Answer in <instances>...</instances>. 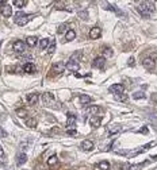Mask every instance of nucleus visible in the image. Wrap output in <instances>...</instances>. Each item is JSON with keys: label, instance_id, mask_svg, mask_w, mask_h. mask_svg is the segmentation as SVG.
Wrapping results in <instances>:
<instances>
[{"label": "nucleus", "instance_id": "obj_1", "mask_svg": "<svg viewBox=\"0 0 157 170\" xmlns=\"http://www.w3.org/2000/svg\"><path fill=\"white\" fill-rule=\"evenodd\" d=\"M137 10L140 11V14H141L144 18H150L152 12L154 11V4L150 3V1H144V3H140V4H138Z\"/></svg>", "mask_w": 157, "mask_h": 170}, {"label": "nucleus", "instance_id": "obj_2", "mask_svg": "<svg viewBox=\"0 0 157 170\" xmlns=\"http://www.w3.org/2000/svg\"><path fill=\"white\" fill-rule=\"evenodd\" d=\"M34 16L33 15H26L25 12H18L15 15V18H14V21H15L16 24H19V26H25L29 21H31Z\"/></svg>", "mask_w": 157, "mask_h": 170}, {"label": "nucleus", "instance_id": "obj_3", "mask_svg": "<svg viewBox=\"0 0 157 170\" xmlns=\"http://www.w3.org/2000/svg\"><path fill=\"white\" fill-rule=\"evenodd\" d=\"M41 100H42V103L45 104V105H47V107H53V105L56 104V97H54V95L50 92L43 93Z\"/></svg>", "mask_w": 157, "mask_h": 170}, {"label": "nucleus", "instance_id": "obj_4", "mask_svg": "<svg viewBox=\"0 0 157 170\" xmlns=\"http://www.w3.org/2000/svg\"><path fill=\"white\" fill-rule=\"evenodd\" d=\"M142 66L145 67V69L152 70L153 67L156 66V60L152 58V57H146V58H144V60H142Z\"/></svg>", "mask_w": 157, "mask_h": 170}, {"label": "nucleus", "instance_id": "obj_5", "mask_svg": "<svg viewBox=\"0 0 157 170\" xmlns=\"http://www.w3.org/2000/svg\"><path fill=\"white\" fill-rule=\"evenodd\" d=\"M12 49L15 53H23L25 52V42L23 41H15L12 43Z\"/></svg>", "mask_w": 157, "mask_h": 170}, {"label": "nucleus", "instance_id": "obj_6", "mask_svg": "<svg viewBox=\"0 0 157 170\" xmlns=\"http://www.w3.org/2000/svg\"><path fill=\"white\" fill-rule=\"evenodd\" d=\"M125 91V87L122 84H114L110 87V92H112L114 95H119V93H123Z\"/></svg>", "mask_w": 157, "mask_h": 170}, {"label": "nucleus", "instance_id": "obj_7", "mask_svg": "<svg viewBox=\"0 0 157 170\" xmlns=\"http://www.w3.org/2000/svg\"><path fill=\"white\" fill-rule=\"evenodd\" d=\"M102 34V30H100V27H94V28H91L89 30V38L91 39H98Z\"/></svg>", "mask_w": 157, "mask_h": 170}, {"label": "nucleus", "instance_id": "obj_8", "mask_svg": "<svg viewBox=\"0 0 157 170\" xmlns=\"http://www.w3.org/2000/svg\"><path fill=\"white\" fill-rule=\"evenodd\" d=\"M104 62H106L104 57H96V58L94 60V62H92V65H94V67H98V69H100V67L104 66Z\"/></svg>", "mask_w": 157, "mask_h": 170}, {"label": "nucleus", "instance_id": "obj_9", "mask_svg": "<svg viewBox=\"0 0 157 170\" xmlns=\"http://www.w3.org/2000/svg\"><path fill=\"white\" fill-rule=\"evenodd\" d=\"M26 101H27V104L34 105L38 101V93H29L26 96Z\"/></svg>", "mask_w": 157, "mask_h": 170}, {"label": "nucleus", "instance_id": "obj_10", "mask_svg": "<svg viewBox=\"0 0 157 170\" xmlns=\"http://www.w3.org/2000/svg\"><path fill=\"white\" fill-rule=\"evenodd\" d=\"M100 122H102V119H100V116H98V115H95V116H91V118H89V124H91L94 128H98V127H99Z\"/></svg>", "mask_w": 157, "mask_h": 170}, {"label": "nucleus", "instance_id": "obj_11", "mask_svg": "<svg viewBox=\"0 0 157 170\" xmlns=\"http://www.w3.org/2000/svg\"><path fill=\"white\" fill-rule=\"evenodd\" d=\"M64 69H65V64H64V62H57V64H54V65H53V72L57 73V74L63 73Z\"/></svg>", "mask_w": 157, "mask_h": 170}, {"label": "nucleus", "instance_id": "obj_12", "mask_svg": "<svg viewBox=\"0 0 157 170\" xmlns=\"http://www.w3.org/2000/svg\"><path fill=\"white\" fill-rule=\"evenodd\" d=\"M120 130H122V127L118 126V124H112V126H108V127H107V131H108V134H111V135H115V134H118V132H120Z\"/></svg>", "mask_w": 157, "mask_h": 170}, {"label": "nucleus", "instance_id": "obj_13", "mask_svg": "<svg viewBox=\"0 0 157 170\" xmlns=\"http://www.w3.org/2000/svg\"><path fill=\"white\" fill-rule=\"evenodd\" d=\"M81 149H83L84 151H91V150L94 149V142L89 139L84 140L83 143H81Z\"/></svg>", "mask_w": 157, "mask_h": 170}, {"label": "nucleus", "instance_id": "obj_14", "mask_svg": "<svg viewBox=\"0 0 157 170\" xmlns=\"http://www.w3.org/2000/svg\"><path fill=\"white\" fill-rule=\"evenodd\" d=\"M76 122H77V118L75 116V115H69L68 119H67V127L68 128H72L76 126Z\"/></svg>", "mask_w": 157, "mask_h": 170}, {"label": "nucleus", "instance_id": "obj_15", "mask_svg": "<svg viewBox=\"0 0 157 170\" xmlns=\"http://www.w3.org/2000/svg\"><path fill=\"white\" fill-rule=\"evenodd\" d=\"M153 144H154V142H150V143H148V144H145V146H142L141 149H138V150H136L134 153H131V157H136V155L141 154L142 151H146L148 149H150V146H153Z\"/></svg>", "mask_w": 157, "mask_h": 170}, {"label": "nucleus", "instance_id": "obj_16", "mask_svg": "<svg viewBox=\"0 0 157 170\" xmlns=\"http://www.w3.org/2000/svg\"><path fill=\"white\" fill-rule=\"evenodd\" d=\"M65 67H68V70L76 72V70H78V67H80V64H77V62H73V61H68V64L65 65Z\"/></svg>", "mask_w": 157, "mask_h": 170}, {"label": "nucleus", "instance_id": "obj_17", "mask_svg": "<svg viewBox=\"0 0 157 170\" xmlns=\"http://www.w3.org/2000/svg\"><path fill=\"white\" fill-rule=\"evenodd\" d=\"M1 15L4 16V18H10L12 15V7L11 5H4L3 10H1Z\"/></svg>", "mask_w": 157, "mask_h": 170}, {"label": "nucleus", "instance_id": "obj_18", "mask_svg": "<svg viewBox=\"0 0 157 170\" xmlns=\"http://www.w3.org/2000/svg\"><path fill=\"white\" fill-rule=\"evenodd\" d=\"M23 72H26V73H35V72H37V67L34 66L31 62H29V64H26V65L23 66Z\"/></svg>", "mask_w": 157, "mask_h": 170}, {"label": "nucleus", "instance_id": "obj_19", "mask_svg": "<svg viewBox=\"0 0 157 170\" xmlns=\"http://www.w3.org/2000/svg\"><path fill=\"white\" fill-rule=\"evenodd\" d=\"M26 161H27V155L25 153H21V154L18 155V158H16V163L21 166L23 163H26Z\"/></svg>", "mask_w": 157, "mask_h": 170}, {"label": "nucleus", "instance_id": "obj_20", "mask_svg": "<svg viewBox=\"0 0 157 170\" xmlns=\"http://www.w3.org/2000/svg\"><path fill=\"white\" fill-rule=\"evenodd\" d=\"M92 101V99L89 97V96H87V95H81L80 96V104L81 105H87V104H89Z\"/></svg>", "mask_w": 157, "mask_h": 170}, {"label": "nucleus", "instance_id": "obj_21", "mask_svg": "<svg viewBox=\"0 0 157 170\" xmlns=\"http://www.w3.org/2000/svg\"><path fill=\"white\" fill-rule=\"evenodd\" d=\"M26 126H27V127H30V128H34V127H37V119H35V118H29V119H26Z\"/></svg>", "mask_w": 157, "mask_h": 170}, {"label": "nucleus", "instance_id": "obj_22", "mask_svg": "<svg viewBox=\"0 0 157 170\" xmlns=\"http://www.w3.org/2000/svg\"><path fill=\"white\" fill-rule=\"evenodd\" d=\"M26 45L27 46H30V47L37 46V38H35V36H29L26 39Z\"/></svg>", "mask_w": 157, "mask_h": 170}, {"label": "nucleus", "instance_id": "obj_23", "mask_svg": "<svg viewBox=\"0 0 157 170\" xmlns=\"http://www.w3.org/2000/svg\"><path fill=\"white\" fill-rule=\"evenodd\" d=\"M65 38H67V41H68V42L73 41L75 38H76V32H75V30H68V31H67V35H65Z\"/></svg>", "mask_w": 157, "mask_h": 170}, {"label": "nucleus", "instance_id": "obj_24", "mask_svg": "<svg viewBox=\"0 0 157 170\" xmlns=\"http://www.w3.org/2000/svg\"><path fill=\"white\" fill-rule=\"evenodd\" d=\"M99 111H100V108L98 107V105H91V107L88 108V111H87V112H88L89 115H92V116H95V115H96V113L99 112Z\"/></svg>", "mask_w": 157, "mask_h": 170}, {"label": "nucleus", "instance_id": "obj_25", "mask_svg": "<svg viewBox=\"0 0 157 170\" xmlns=\"http://www.w3.org/2000/svg\"><path fill=\"white\" fill-rule=\"evenodd\" d=\"M80 58H81V53H80V52H76V53H73V54L71 56L69 61H73V62H77V64H78Z\"/></svg>", "mask_w": 157, "mask_h": 170}, {"label": "nucleus", "instance_id": "obj_26", "mask_svg": "<svg viewBox=\"0 0 157 170\" xmlns=\"http://www.w3.org/2000/svg\"><path fill=\"white\" fill-rule=\"evenodd\" d=\"M99 169L100 170H108L110 169V162H107V161H102L99 163Z\"/></svg>", "mask_w": 157, "mask_h": 170}, {"label": "nucleus", "instance_id": "obj_27", "mask_svg": "<svg viewBox=\"0 0 157 170\" xmlns=\"http://www.w3.org/2000/svg\"><path fill=\"white\" fill-rule=\"evenodd\" d=\"M57 161H58V158H57V155H52L49 159H47V165L49 166H53V165H56L57 163Z\"/></svg>", "mask_w": 157, "mask_h": 170}, {"label": "nucleus", "instance_id": "obj_28", "mask_svg": "<svg viewBox=\"0 0 157 170\" xmlns=\"http://www.w3.org/2000/svg\"><path fill=\"white\" fill-rule=\"evenodd\" d=\"M49 45H50V41H49V39H46V38H45V39H41V49L42 50L47 49Z\"/></svg>", "mask_w": 157, "mask_h": 170}, {"label": "nucleus", "instance_id": "obj_29", "mask_svg": "<svg viewBox=\"0 0 157 170\" xmlns=\"http://www.w3.org/2000/svg\"><path fill=\"white\" fill-rule=\"evenodd\" d=\"M46 50H47V53H49V54H53V53H54V50H56V42H54V41L50 42V45H49V47H47Z\"/></svg>", "mask_w": 157, "mask_h": 170}, {"label": "nucleus", "instance_id": "obj_30", "mask_svg": "<svg viewBox=\"0 0 157 170\" xmlns=\"http://www.w3.org/2000/svg\"><path fill=\"white\" fill-rule=\"evenodd\" d=\"M115 99L118 101H126L127 100V95L126 93H119V95H115Z\"/></svg>", "mask_w": 157, "mask_h": 170}, {"label": "nucleus", "instance_id": "obj_31", "mask_svg": "<svg viewBox=\"0 0 157 170\" xmlns=\"http://www.w3.org/2000/svg\"><path fill=\"white\" fill-rule=\"evenodd\" d=\"M133 99H136V100H140V99H145V93L144 92H136V93H133Z\"/></svg>", "mask_w": 157, "mask_h": 170}, {"label": "nucleus", "instance_id": "obj_32", "mask_svg": "<svg viewBox=\"0 0 157 170\" xmlns=\"http://www.w3.org/2000/svg\"><path fill=\"white\" fill-rule=\"evenodd\" d=\"M15 113L19 116V118H25L26 116V109H23V108H18L15 111Z\"/></svg>", "mask_w": 157, "mask_h": 170}, {"label": "nucleus", "instance_id": "obj_33", "mask_svg": "<svg viewBox=\"0 0 157 170\" xmlns=\"http://www.w3.org/2000/svg\"><path fill=\"white\" fill-rule=\"evenodd\" d=\"M78 18H81L83 21H85L88 18V11L84 10V11H78Z\"/></svg>", "mask_w": 157, "mask_h": 170}, {"label": "nucleus", "instance_id": "obj_34", "mask_svg": "<svg viewBox=\"0 0 157 170\" xmlns=\"http://www.w3.org/2000/svg\"><path fill=\"white\" fill-rule=\"evenodd\" d=\"M25 4H26V1H25V0H15V1H14V5H15V7H18V8L25 7Z\"/></svg>", "mask_w": 157, "mask_h": 170}, {"label": "nucleus", "instance_id": "obj_35", "mask_svg": "<svg viewBox=\"0 0 157 170\" xmlns=\"http://www.w3.org/2000/svg\"><path fill=\"white\" fill-rule=\"evenodd\" d=\"M103 54H104V57H112V50H111L110 47H106L104 50H103Z\"/></svg>", "mask_w": 157, "mask_h": 170}, {"label": "nucleus", "instance_id": "obj_36", "mask_svg": "<svg viewBox=\"0 0 157 170\" xmlns=\"http://www.w3.org/2000/svg\"><path fill=\"white\" fill-rule=\"evenodd\" d=\"M145 165V163H140V165H133V166H130V169L129 170H141V167Z\"/></svg>", "mask_w": 157, "mask_h": 170}, {"label": "nucleus", "instance_id": "obj_37", "mask_svg": "<svg viewBox=\"0 0 157 170\" xmlns=\"http://www.w3.org/2000/svg\"><path fill=\"white\" fill-rule=\"evenodd\" d=\"M0 138H7V131L0 126Z\"/></svg>", "mask_w": 157, "mask_h": 170}, {"label": "nucleus", "instance_id": "obj_38", "mask_svg": "<svg viewBox=\"0 0 157 170\" xmlns=\"http://www.w3.org/2000/svg\"><path fill=\"white\" fill-rule=\"evenodd\" d=\"M29 144H30V140H26V142H21V149H29Z\"/></svg>", "mask_w": 157, "mask_h": 170}, {"label": "nucleus", "instance_id": "obj_39", "mask_svg": "<svg viewBox=\"0 0 157 170\" xmlns=\"http://www.w3.org/2000/svg\"><path fill=\"white\" fill-rule=\"evenodd\" d=\"M138 132H140V134H148L149 130H148V127H141V128L138 130Z\"/></svg>", "mask_w": 157, "mask_h": 170}, {"label": "nucleus", "instance_id": "obj_40", "mask_svg": "<svg viewBox=\"0 0 157 170\" xmlns=\"http://www.w3.org/2000/svg\"><path fill=\"white\" fill-rule=\"evenodd\" d=\"M127 65H129V66H134V65H136V61H134V58H133V57H130V58H129Z\"/></svg>", "mask_w": 157, "mask_h": 170}, {"label": "nucleus", "instance_id": "obj_41", "mask_svg": "<svg viewBox=\"0 0 157 170\" xmlns=\"http://www.w3.org/2000/svg\"><path fill=\"white\" fill-rule=\"evenodd\" d=\"M65 28H67V24H61V26L58 27V34L64 32V31H65Z\"/></svg>", "mask_w": 157, "mask_h": 170}, {"label": "nucleus", "instance_id": "obj_42", "mask_svg": "<svg viewBox=\"0 0 157 170\" xmlns=\"http://www.w3.org/2000/svg\"><path fill=\"white\" fill-rule=\"evenodd\" d=\"M5 154H4V150H3V147L0 146V158H4Z\"/></svg>", "mask_w": 157, "mask_h": 170}, {"label": "nucleus", "instance_id": "obj_43", "mask_svg": "<svg viewBox=\"0 0 157 170\" xmlns=\"http://www.w3.org/2000/svg\"><path fill=\"white\" fill-rule=\"evenodd\" d=\"M68 134L69 135H76V131H75V130H68Z\"/></svg>", "mask_w": 157, "mask_h": 170}, {"label": "nucleus", "instance_id": "obj_44", "mask_svg": "<svg viewBox=\"0 0 157 170\" xmlns=\"http://www.w3.org/2000/svg\"><path fill=\"white\" fill-rule=\"evenodd\" d=\"M118 154H127V151H126V150H119Z\"/></svg>", "mask_w": 157, "mask_h": 170}]
</instances>
